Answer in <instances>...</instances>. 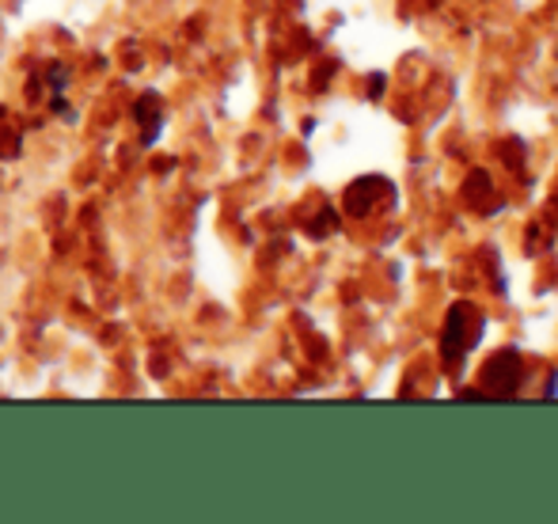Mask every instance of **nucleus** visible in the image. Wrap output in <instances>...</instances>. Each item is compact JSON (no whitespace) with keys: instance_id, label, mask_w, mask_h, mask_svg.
<instances>
[{"instance_id":"3","label":"nucleus","mask_w":558,"mask_h":524,"mask_svg":"<svg viewBox=\"0 0 558 524\" xmlns=\"http://www.w3.org/2000/svg\"><path fill=\"white\" fill-rule=\"evenodd\" d=\"M376 179H357V183L350 186V194H345V206H350L353 217H365L368 209H373V198H376Z\"/></svg>"},{"instance_id":"2","label":"nucleus","mask_w":558,"mask_h":524,"mask_svg":"<svg viewBox=\"0 0 558 524\" xmlns=\"http://www.w3.org/2000/svg\"><path fill=\"white\" fill-rule=\"evenodd\" d=\"M133 119L141 122V130H145V145H153L156 137H160V126H163V103L160 96H141L137 107H133Z\"/></svg>"},{"instance_id":"1","label":"nucleus","mask_w":558,"mask_h":524,"mask_svg":"<svg viewBox=\"0 0 558 524\" xmlns=\"http://www.w3.org/2000/svg\"><path fill=\"white\" fill-rule=\"evenodd\" d=\"M468 319H471L468 304H456V308L448 312V327H445V342H441L448 362H460L463 350H468L471 342L478 339V331H483V327H471V331H468Z\"/></svg>"}]
</instances>
